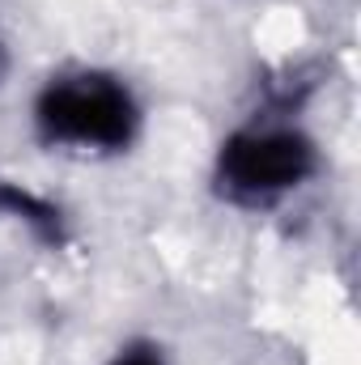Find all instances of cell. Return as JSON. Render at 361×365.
Returning a JSON list of instances; mask_svg holds the SVG:
<instances>
[{
    "label": "cell",
    "mask_w": 361,
    "mask_h": 365,
    "mask_svg": "<svg viewBox=\"0 0 361 365\" xmlns=\"http://www.w3.org/2000/svg\"><path fill=\"white\" fill-rule=\"evenodd\" d=\"M39 132L51 145L81 149H123L136 132V102L119 81L102 73L60 77L39 93Z\"/></svg>",
    "instance_id": "6da1fadb"
},
{
    "label": "cell",
    "mask_w": 361,
    "mask_h": 365,
    "mask_svg": "<svg viewBox=\"0 0 361 365\" xmlns=\"http://www.w3.org/2000/svg\"><path fill=\"white\" fill-rule=\"evenodd\" d=\"M315 170V149L298 132H238L221 145L217 179L234 200H272Z\"/></svg>",
    "instance_id": "7a4b0ae2"
},
{
    "label": "cell",
    "mask_w": 361,
    "mask_h": 365,
    "mask_svg": "<svg viewBox=\"0 0 361 365\" xmlns=\"http://www.w3.org/2000/svg\"><path fill=\"white\" fill-rule=\"evenodd\" d=\"M0 208H9V212H17L39 238H47V242H56L60 238V212L47 204V200H39V195H30L26 187H17V182H4L0 179Z\"/></svg>",
    "instance_id": "3957f363"
},
{
    "label": "cell",
    "mask_w": 361,
    "mask_h": 365,
    "mask_svg": "<svg viewBox=\"0 0 361 365\" xmlns=\"http://www.w3.org/2000/svg\"><path fill=\"white\" fill-rule=\"evenodd\" d=\"M115 365H162V357L153 353V349H145V344H136V349H128V353H119V361Z\"/></svg>",
    "instance_id": "277c9868"
}]
</instances>
